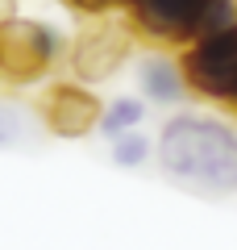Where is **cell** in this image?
<instances>
[{
    "label": "cell",
    "mask_w": 237,
    "mask_h": 250,
    "mask_svg": "<svg viewBox=\"0 0 237 250\" xmlns=\"http://www.w3.org/2000/svg\"><path fill=\"white\" fill-rule=\"evenodd\" d=\"M162 175L200 196L237 192V129L208 113H175L154 142Z\"/></svg>",
    "instance_id": "cell-1"
},
{
    "label": "cell",
    "mask_w": 237,
    "mask_h": 250,
    "mask_svg": "<svg viewBox=\"0 0 237 250\" xmlns=\"http://www.w3.org/2000/svg\"><path fill=\"white\" fill-rule=\"evenodd\" d=\"M129 29L154 46H192L237 21V0H125Z\"/></svg>",
    "instance_id": "cell-2"
},
{
    "label": "cell",
    "mask_w": 237,
    "mask_h": 250,
    "mask_svg": "<svg viewBox=\"0 0 237 250\" xmlns=\"http://www.w3.org/2000/svg\"><path fill=\"white\" fill-rule=\"evenodd\" d=\"M62 54H71V42L59 25L34 17L0 21V80L4 83H38L54 71Z\"/></svg>",
    "instance_id": "cell-3"
},
{
    "label": "cell",
    "mask_w": 237,
    "mask_h": 250,
    "mask_svg": "<svg viewBox=\"0 0 237 250\" xmlns=\"http://www.w3.org/2000/svg\"><path fill=\"white\" fill-rule=\"evenodd\" d=\"M179 62H183L192 96L220 104L237 117V21L183 46Z\"/></svg>",
    "instance_id": "cell-4"
},
{
    "label": "cell",
    "mask_w": 237,
    "mask_h": 250,
    "mask_svg": "<svg viewBox=\"0 0 237 250\" xmlns=\"http://www.w3.org/2000/svg\"><path fill=\"white\" fill-rule=\"evenodd\" d=\"M129 50H133V29L117 25V21H100V25L83 29L71 42V71L83 83H100V80L121 71Z\"/></svg>",
    "instance_id": "cell-5"
},
{
    "label": "cell",
    "mask_w": 237,
    "mask_h": 250,
    "mask_svg": "<svg viewBox=\"0 0 237 250\" xmlns=\"http://www.w3.org/2000/svg\"><path fill=\"white\" fill-rule=\"evenodd\" d=\"M100 117L104 104L83 83H54L42 100V121L59 138H88L92 129H100Z\"/></svg>",
    "instance_id": "cell-6"
},
{
    "label": "cell",
    "mask_w": 237,
    "mask_h": 250,
    "mask_svg": "<svg viewBox=\"0 0 237 250\" xmlns=\"http://www.w3.org/2000/svg\"><path fill=\"white\" fill-rule=\"evenodd\" d=\"M138 88L146 96V104H158V108H171V104L192 96L183 62L167 50H150V54L138 59Z\"/></svg>",
    "instance_id": "cell-7"
},
{
    "label": "cell",
    "mask_w": 237,
    "mask_h": 250,
    "mask_svg": "<svg viewBox=\"0 0 237 250\" xmlns=\"http://www.w3.org/2000/svg\"><path fill=\"white\" fill-rule=\"evenodd\" d=\"M141 121H146V100L113 96L104 104V117H100V134H104L108 142H117V138H125V134H138Z\"/></svg>",
    "instance_id": "cell-8"
},
{
    "label": "cell",
    "mask_w": 237,
    "mask_h": 250,
    "mask_svg": "<svg viewBox=\"0 0 237 250\" xmlns=\"http://www.w3.org/2000/svg\"><path fill=\"white\" fill-rule=\"evenodd\" d=\"M29 113L21 104H0V150H13V146H21V142H29Z\"/></svg>",
    "instance_id": "cell-9"
},
{
    "label": "cell",
    "mask_w": 237,
    "mask_h": 250,
    "mask_svg": "<svg viewBox=\"0 0 237 250\" xmlns=\"http://www.w3.org/2000/svg\"><path fill=\"white\" fill-rule=\"evenodd\" d=\"M150 154H154V146H150V138L141 134V129H138V134H125V138H117V142H113V163H117L121 171H138Z\"/></svg>",
    "instance_id": "cell-10"
},
{
    "label": "cell",
    "mask_w": 237,
    "mask_h": 250,
    "mask_svg": "<svg viewBox=\"0 0 237 250\" xmlns=\"http://www.w3.org/2000/svg\"><path fill=\"white\" fill-rule=\"evenodd\" d=\"M71 9H79V13H92V17H104V13H113V9H125V0H67Z\"/></svg>",
    "instance_id": "cell-11"
}]
</instances>
